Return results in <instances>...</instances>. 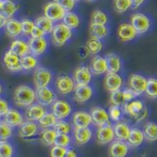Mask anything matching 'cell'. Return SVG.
I'll list each match as a JSON object with an SVG mask.
<instances>
[{
  "mask_svg": "<svg viewBox=\"0 0 157 157\" xmlns=\"http://www.w3.org/2000/svg\"><path fill=\"white\" fill-rule=\"evenodd\" d=\"M13 101L18 107L27 109L37 101L36 90L29 85H19L14 90Z\"/></svg>",
  "mask_w": 157,
  "mask_h": 157,
  "instance_id": "6da1fadb",
  "label": "cell"
},
{
  "mask_svg": "<svg viewBox=\"0 0 157 157\" xmlns=\"http://www.w3.org/2000/svg\"><path fill=\"white\" fill-rule=\"evenodd\" d=\"M122 111L125 114L129 115L136 122H141L148 117V108L141 100H133L129 102H125L122 105Z\"/></svg>",
  "mask_w": 157,
  "mask_h": 157,
  "instance_id": "7a4b0ae2",
  "label": "cell"
},
{
  "mask_svg": "<svg viewBox=\"0 0 157 157\" xmlns=\"http://www.w3.org/2000/svg\"><path fill=\"white\" fill-rule=\"evenodd\" d=\"M51 34L52 43L57 47H62L66 44L67 41L73 36L72 29L65 26L64 23H58L54 25Z\"/></svg>",
  "mask_w": 157,
  "mask_h": 157,
  "instance_id": "3957f363",
  "label": "cell"
},
{
  "mask_svg": "<svg viewBox=\"0 0 157 157\" xmlns=\"http://www.w3.org/2000/svg\"><path fill=\"white\" fill-rule=\"evenodd\" d=\"M66 11L54 1L48 2L43 7V16L48 17L52 22L63 20Z\"/></svg>",
  "mask_w": 157,
  "mask_h": 157,
  "instance_id": "277c9868",
  "label": "cell"
},
{
  "mask_svg": "<svg viewBox=\"0 0 157 157\" xmlns=\"http://www.w3.org/2000/svg\"><path fill=\"white\" fill-rule=\"evenodd\" d=\"M55 90L57 93L60 95H68L74 92L76 88V83L73 79V77L69 75H59L55 78Z\"/></svg>",
  "mask_w": 157,
  "mask_h": 157,
  "instance_id": "5b68a950",
  "label": "cell"
},
{
  "mask_svg": "<svg viewBox=\"0 0 157 157\" xmlns=\"http://www.w3.org/2000/svg\"><path fill=\"white\" fill-rule=\"evenodd\" d=\"M72 105L65 100L57 99L51 106V112L57 120H65L72 114Z\"/></svg>",
  "mask_w": 157,
  "mask_h": 157,
  "instance_id": "8992f818",
  "label": "cell"
},
{
  "mask_svg": "<svg viewBox=\"0 0 157 157\" xmlns=\"http://www.w3.org/2000/svg\"><path fill=\"white\" fill-rule=\"evenodd\" d=\"M52 73L44 67H38L33 72V83L36 89L49 87L52 81Z\"/></svg>",
  "mask_w": 157,
  "mask_h": 157,
  "instance_id": "52a82bcc",
  "label": "cell"
},
{
  "mask_svg": "<svg viewBox=\"0 0 157 157\" xmlns=\"http://www.w3.org/2000/svg\"><path fill=\"white\" fill-rule=\"evenodd\" d=\"M130 25L136 30L137 34H144L151 28V20L143 13H135L130 17Z\"/></svg>",
  "mask_w": 157,
  "mask_h": 157,
  "instance_id": "ba28073f",
  "label": "cell"
},
{
  "mask_svg": "<svg viewBox=\"0 0 157 157\" xmlns=\"http://www.w3.org/2000/svg\"><path fill=\"white\" fill-rule=\"evenodd\" d=\"M96 140L97 144L101 145L110 144L113 141H115V133H114L113 126L109 123L97 127L96 131Z\"/></svg>",
  "mask_w": 157,
  "mask_h": 157,
  "instance_id": "9c48e42d",
  "label": "cell"
},
{
  "mask_svg": "<svg viewBox=\"0 0 157 157\" xmlns=\"http://www.w3.org/2000/svg\"><path fill=\"white\" fill-rule=\"evenodd\" d=\"M147 79L141 74H130L128 78V88L134 91L137 96H140L145 92L147 86Z\"/></svg>",
  "mask_w": 157,
  "mask_h": 157,
  "instance_id": "30bf717a",
  "label": "cell"
},
{
  "mask_svg": "<svg viewBox=\"0 0 157 157\" xmlns=\"http://www.w3.org/2000/svg\"><path fill=\"white\" fill-rule=\"evenodd\" d=\"M56 100L57 95L55 91L50 87L36 89V101L42 106H52Z\"/></svg>",
  "mask_w": 157,
  "mask_h": 157,
  "instance_id": "8fae6325",
  "label": "cell"
},
{
  "mask_svg": "<svg viewBox=\"0 0 157 157\" xmlns=\"http://www.w3.org/2000/svg\"><path fill=\"white\" fill-rule=\"evenodd\" d=\"M92 72L87 66H79L73 73V79L76 83V86H85L89 85L92 80Z\"/></svg>",
  "mask_w": 157,
  "mask_h": 157,
  "instance_id": "7c38bea8",
  "label": "cell"
},
{
  "mask_svg": "<svg viewBox=\"0 0 157 157\" xmlns=\"http://www.w3.org/2000/svg\"><path fill=\"white\" fill-rule=\"evenodd\" d=\"M39 125L38 123L31 121H25L18 130L19 135L24 140H30L34 138L39 133Z\"/></svg>",
  "mask_w": 157,
  "mask_h": 157,
  "instance_id": "4fadbf2b",
  "label": "cell"
},
{
  "mask_svg": "<svg viewBox=\"0 0 157 157\" xmlns=\"http://www.w3.org/2000/svg\"><path fill=\"white\" fill-rule=\"evenodd\" d=\"M92 118V124L97 127H100L110 123V118L109 113L101 107H93L89 112Z\"/></svg>",
  "mask_w": 157,
  "mask_h": 157,
  "instance_id": "5bb4252c",
  "label": "cell"
},
{
  "mask_svg": "<svg viewBox=\"0 0 157 157\" xmlns=\"http://www.w3.org/2000/svg\"><path fill=\"white\" fill-rule=\"evenodd\" d=\"M104 86L105 89L111 92L120 90L123 86V78L118 73H106L104 78Z\"/></svg>",
  "mask_w": 157,
  "mask_h": 157,
  "instance_id": "9a60e30c",
  "label": "cell"
},
{
  "mask_svg": "<svg viewBox=\"0 0 157 157\" xmlns=\"http://www.w3.org/2000/svg\"><path fill=\"white\" fill-rule=\"evenodd\" d=\"M3 63L5 67L12 72H19L22 71L20 64V58L15 55L10 50H7L3 57Z\"/></svg>",
  "mask_w": 157,
  "mask_h": 157,
  "instance_id": "2e32d148",
  "label": "cell"
},
{
  "mask_svg": "<svg viewBox=\"0 0 157 157\" xmlns=\"http://www.w3.org/2000/svg\"><path fill=\"white\" fill-rule=\"evenodd\" d=\"M2 121L9 125L10 127L14 128H19L24 121L25 118L23 114L17 109H10L7 113L3 117Z\"/></svg>",
  "mask_w": 157,
  "mask_h": 157,
  "instance_id": "e0dca14e",
  "label": "cell"
},
{
  "mask_svg": "<svg viewBox=\"0 0 157 157\" xmlns=\"http://www.w3.org/2000/svg\"><path fill=\"white\" fill-rule=\"evenodd\" d=\"M46 113L47 111L44 106H42L38 102H35L26 109L25 118H26V121L38 122Z\"/></svg>",
  "mask_w": 157,
  "mask_h": 157,
  "instance_id": "ac0fdd59",
  "label": "cell"
},
{
  "mask_svg": "<svg viewBox=\"0 0 157 157\" xmlns=\"http://www.w3.org/2000/svg\"><path fill=\"white\" fill-rule=\"evenodd\" d=\"M89 69L94 75H103L108 73V64L106 59L101 56L96 55L90 61Z\"/></svg>",
  "mask_w": 157,
  "mask_h": 157,
  "instance_id": "d6986e66",
  "label": "cell"
},
{
  "mask_svg": "<svg viewBox=\"0 0 157 157\" xmlns=\"http://www.w3.org/2000/svg\"><path fill=\"white\" fill-rule=\"evenodd\" d=\"M29 48H30V54L39 57L42 55L48 48V41L45 38L41 39H31L28 41Z\"/></svg>",
  "mask_w": 157,
  "mask_h": 157,
  "instance_id": "ffe728a7",
  "label": "cell"
},
{
  "mask_svg": "<svg viewBox=\"0 0 157 157\" xmlns=\"http://www.w3.org/2000/svg\"><path fill=\"white\" fill-rule=\"evenodd\" d=\"M129 145L126 142L115 140L109 147V157H126L129 154Z\"/></svg>",
  "mask_w": 157,
  "mask_h": 157,
  "instance_id": "44dd1931",
  "label": "cell"
},
{
  "mask_svg": "<svg viewBox=\"0 0 157 157\" xmlns=\"http://www.w3.org/2000/svg\"><path fill=\"white\" fill-rule=\"evenodd\" d=\"M72 124L74 128H87L92 124V118L89 113L77 111L72 116Z\"/></svg>",
  "mask_w": 157,
  "mask_h": 157,
  "instance_id": "7402d4cb",
  "label": "cell"
},
{
  "mask_svg": "<svg viewBox=\"0 0 157 157\" xmlns=\"http://www.w3.org/2000/svg\"><path fill=\"white\" fill-rule=\"evenodd\" d=\"M74 99L78 103H85L88 101L94 94V90L90 85L76 86L74 90Z\"/></svg>",
  "mask_w": 157,
  "mask_h": 157,
  "instance_id": "603a6c76",
  "label": "cell"
},
{
  "mask_svg": "<svg viewBox=\"0 0 157 157\" xmlns=\"http://www.w3.org/2000/svg\"><path fill=\"white\" fill-rule=\"evenodd\" d=\"M74 141L77 145H85L89 143L93 137V132L89 127L87 128H74Z\"/></svg>",
  "mask_w": 157,
  "mask_h": 157,
  "instance_id": "cb8c5ba5",
  "label": "cell"
},
{
  "mask_svg": "<svg viewBox=\"0 0 157 157\" xmlns=\"http://www.w3.org/2000/svg\"><path fill=\"white\" fill-rule=\"evenodd\" d=\"M137 32L130 25V23H121L118 26V36L121 42L131 41L137 37Z\"/></svg>",
  "mask_w": 157,
  "mask_h": 157,
  "instance_id": "d4e9b609",
  "label": "cell"
},
{
  "mask_svg": "<svg viewBox=\"0 0 157 157\" xmlns=\"http://www.w3.org/2000/svg\"><path fill=\"white\" fill-rule=\"evenodd\" d=\"M9 50L19 58H22V57L30 54L29 44H28V42L24 41L23 39L13 40L10 44Z\"/></svg>",
  "mask_w": 157,
  "mask_h": 157,
  "instance_id": "484cf974",
  "label": "cell"
},
{
  "mask_svg": "<svg viewBox=\"0 0 157 157\" xmlns=\"http://www.w3.org/2000/svg\"><path fill=\"white\" fill-rule=\"evenodd\" d=\"M107 64H108V72L118 73L122 68V61L118 54L110 52L105 56Z\"/></svg>",
  "mask_w": 157,
  "mask_h": 157,
  "instance_id": "4316f807",
  "label": "cell"
},
{
  "mask_svg": "<svg viewBox=\"0 0 157 157\" xmlns=\"http://www.w3.org/2000/svg\"><path fill=\"white\" fill-rule=\"evenodd\" d=\"M130 125L125 122V121H117L114 125H113V130H114V133H115V139L118 141H123V142H127L130 132Z\"/></svg>",
  "mask_w": 157,
  "mask_h": 157,
  "instance_id": "83f0119b",
  "label": "cell"
},
{
  "mask_svg": "<svg viewBox=\"0 0 157 157\" xmlns=\"http://www.w3.org/2000/svg\"><path fill=\"white\" fill-rule=\"evenodd\" d=\"M144 141H145V137H144L143 130L134 127L130 129V132L126 143L128 144L129 146L135 148V147H139L140 145H142Z\"/></svg>",
  "mask_w": 157,
  "mask_h": 157,
  "instance_id": "f1b7e54d",
  "label": "cell"
},
{
  "mask_svg": "<svg viewBox=\"0 0 157 157\" xmlns=\"http://www.w3.org/2000/svg\"><path fill=\"white\" fill-rule=\"evenodd\" d=\"M5 30L8 37L17 38L21 34V21L15 18H8L5 24Z\"/></svg>",
  "mask_w": 157,
  "mask_h": 157,
  "instance_id": "f546056e",
  "label": "cell"
},
{
  "mask_svg": "<svg viewBox=\"0 0 157 157\" xmlns=\"http://www.w3.org/2000/svg\"><path fill=\"white\" fill-rule=\"evenodd\" d=\"M57 132L53 128L50 129H42L39 132V140L46 146H53L57 138Z\"/></svg>",
  "mask_w": 157,
  "mask_h": 157,
  "instance_id": "4dcf8cb0",
  "label": "cell"
},
{
  "mask_svg": "<svg viewBox=\"0 0 157 157\" xmlns=\"http://www.w3.org/2000/svg\"><path fill=\"white\" fill-rule=\"evenodd\" d=\"M20 64H21L22 71H35L38 68L39 61H38L37 57H35L31 54H28V55L20 58Z\"/></svg>",
  "mask_w": 157,
  "mask_h": 157,
  "instance_id": "1f68e13d",
  "label": "cell"
},
{
  "mask_svg": "<svg viewBox=\"0 0 157 157\" xmlns=\"http://www.w3.org/2000/svg\"><path fill=\"white\" fill-rule=\"evenodd\" d=\"M143 132L145 137V140L148 142H156L157 141V123L149 121L143 125Z\"/></svg>",
  "mask_w": 157,
  "mask_h": 157,
  "instance_id": "d6a6232c",
  "label": "cell"
},
{
  "mask_svg": "<svg viewBox=\"0 0 157 157\" xmlns=\"http://www.w3.org/2000/svg\"><path fill=\"white\" fill-rule=\"evenodd\" d=\"M89 33L91 38L97 39H104L108 33L109 29L106 25H98V24H90L89 28Z\"/></svg>",
  "mask_w": 157,
  "mask_h": 157,
  "instance_id": "836d02e7",
  "label": "cell"
},
{
  "mask_svg": "<svg viewBox=\"0 0 157 157\" xmlns=\"http://www.w3.org/2000/svg\"><path fill=\"white\" fill-rule=\"evenodd\" d=\"M19 6L15 4L12 0H6L1 6H0V14L4 16L6 19L12 18L14 14L17 12Z\"/></svg>",
  "mask_w": 157,
  "mask_h": 157,
  "instance_id": "e575fe53",
  "label": "cell"
},
{
  "mask_svg": "<svg viewBox=\"0 0 157 157\" xmlns=\"http://www.w3.org/2000/svg\"><path fill=\"white\" fill-rule=\"evenodd\" d=\"M34 23L41 30L44 31L45 34H51L54 27L53 22L50 20L48 17H46L45 16H40L39 17H37Z\"/></svg>",
  "mask_w": 157,
  "mask_h": 157,
  "instance_id": "d590c367",
  "label": "cell"
},
{
  "mask_svg": "<svg viewBox=\"0 0 157 157\" xmlns=\"http://www.w3.org/2000/svg\"><path fill=\"white\" fill-rule=\"evenodd\" d=\"M57 121H58L57 118L53 115V113L52 112H50V113L47 112L38 121V125L41 129H50V128L54 127Z\"/></svg>",
  "mask_w": 157,
  "mask_h": 157,
  "instance_id": "8d00e7d4",
  "label": "cell"
},
{
  "mask_svg": "<svg viewBox=\"0 0 157 157\" xmlns=\"http://www.w3.org/2000/svg\"><path fill=\"white\" fill-rule=\"evenodd\" d=\"M85 47L87 48V50L89 51V54L91 55H97L99 52L102 51L103 49V42L101 41V39H94V38H90L87 40Z\"/></svg>",
  "mask_w": 157,
  "mask_h": 157,
  "instance_id": "74e56055",
  "label": "cell"
},
{
  "mask_svg": "<svg viewBox=\"0 0 157 157\" xmlns=\"http://www.w3.org/2000/svg\"><path fill=\"white\" fill-rule=\"evenodd\" d=\"M63 23L67 26L68 28H70L71 29H76L78 28L79 24H80V19L79 17L74 12H66L65 16L63 18Z\"/></svg>",
  "mask_w": 157,
  "mask_h": 157,
  "instance_id": "f35d334b",
  "label": "cell"
},
{
  "mask_svg": "<svg viewBox=\"0 0 157 157\" xmlns=\"http://www.w3.org/2000/svg\"><path fill=\"white\" fill-rule=\"evenodd\" d=\"M53 129L57 134H70L73 131L72 124L65 120H58Z\"/></svg>",
  "mask_w": 157,
  "mask_h": 157,
  "instance_id": "ab89813d",
  "label": "cell"
},
{
  "mask_svg": "<svg viewBox=\"0 0 157 157\" xmlns=\"http://www.w3.org/2000/svg\"><path fill=\"white\" fill-rule=\"evenodd\" d=\"M146 96L152 100L157 99V78H149L147 79V86L145 92Z\"/></svg>",
  "mask_w": 157,
  "mask_h": 157,
  "instance_id": "60d3db41",
  "label": "cell"
},
{
  "mask_svg": "<svg viewBox=\"0 0 157 157\" xmlns=\"http://www.w3.org/2000/svg\"><path fill=\"white\" fill-rule=\"evenodd\" d=\"M15 149L8 141H0V157H14Z\"/></svg>",
  "mask_w": 157,
  "mask_h": 157,
  "instance_id": "b9f144b4",
  "label": "cell"
},
{
  "mask_svg": "<svg viewBox=\"0 0 157 157\" xmlns=\"http://www.w3.org/2000/svg\"><path fill=\"white\" fill-rule=\"evenodd\" d=\"M91 23L98 24V25H107L108 23V16L105 12L101 10H95L91 15Z\"/></svg>",
  "mask_w": 157,
  "mask_h": 157,
  "instance_id": "7bdbcfd3",
  "label": "cell"
},
{
  "mask_svg": "<svg viewBox=\"0 0 157 157\" xmlns=\"http://www.w3.org/2000/svg\"><path fill=\"white\" fill-rule=\"evenodd\" d=\"M113 7L118 14L125 13L131 7L130 0H113Z\"/></svg>",
  "mask_w": 157,
  "mask_h": 157,
  "instance_id": "ee69618b",
  "label": "cell"
},
{
  "mask_svg": "<svg viewBox=\"0 0 157 157\" xmlns=\"http://www.w3.org/2000/svg\"><path fill=\"white\" fill-rule=\"evenodd\" d=\"M13 135V128L5 123L0 122V141H8Z\"/></svg>",
  "mask_w": 157,
  "mask_h": 157,
  "instance_id": "f6af8a7d",
  "label": "cell"
},
{
  "mask_svg": "<svg viewBox=\"0 0 157 157\" xmlns=\"http://www.w3.org/2000/svg\"><path fill=\"white\" fill-rule=\"evenodd\" d=\"M109 102H110L111 105L122 107V105L125 103V100H124L123 93H122L121 90L110 93V95H109Z\"/></svg>",
  "mask_w": 157,
  "mask_h": 157,
  "instance_id": "bcb514c9",
  "label": "cell"
},
{
  "mask_svg": "<svg viewBox=\"0 0 157 157\" xmlns=\"http://www.w3.org/2000/svg\"><path fill=\"white\" fill-rule=\"evenodd\" d=\"M72 143V137L70 134H58L54 145L61 146L64 148H69Z\"/></svg>",
  "mask_w": 157,
  "mask_h": 157,
  "instance_id": "7dc6e473",
  "label": "cell"
},
{
  "mask_svg": "<svg viewBox=\"0 0 157 157\" xmlns=\"http://www.w3.org/2000/svg\"><path fill=\"white\" fill-rule=\"evenodd\" d=\"M122 108L119 107V106H114V105H111L109 107V115L110 118V121H120V118L122 116Z\"/></svg>",
  "mask_w": 157,
  "mask_h": 157,
  "instance_id": "c3c4849f",
  "label": "cell"
},
{
  "mask_svg": "<svg viewBox=\"0 0 157 157\" xmlns=\"http://www.w3.org/2000/svg\"><path fill=\"white\" fill-rule=\"evenodd\" d=\"M34 27H35V23L33 21L25 18L21 21V33L25 36L31 35Z\"/></svg>",
  "mask_w": 157,
  "mask_h": 157,
  "instance_id": "681fc988",
  "label": "cell"
},
{
  "mask_svg": "<svg viewBox=\"0 0 157 157\" xmlns=\"http://www.w3.org/2000/svg\"><path fill=\"white\" fill-rule=\"evenodd\" d=\"M68 148H64L61 146L53 145L50 150V157H64Z\"/></svg>",
  "mask_w": 157,
  "mask_h": 157,
  "instance_id": "f907efd6",
  "label": "cell"
},
{
  "mask_svg": "<svg viewBox=\"0 0 157 157\" xmlns=\"http://www.w3.org/2000/svg\"><path fill=\"white\" fill-rule=\"evenodd\" d=\"M58 5H60L66 12L71 11L76 6V0H53Z\"/></svg>",
  "mask_w": 157,
  "mask_h": 157,
  "instance_id": "816d5d0a",
  "label": "cell"
},
{
  "mask_svg": "<svg viewBox=\"0 0 157 157\" xmlns=\"http://www.w3.org/2000/svg\"><path fill=\"white\" fill-rule=\"evenodd\" d=\"M9 110H10L9 103L5 99L0 97V117H4Z\"/></svg>",
  "mask_w": 157,
  "mask_h": 157,
  "instance_id": "f5cc1de1",
  "label": "cell"
},
{
  "mask_svg": "<svg viewBox=\"0 0 157 157\" xmlns=\"http://www.w3.org/2000/svg\"><path fill=\"white\" fill-rule=\"evenodd\" d=\"M122 93H123V97H124V100H125V102H129V101H131L133 100L136 99V94L134 93L133 90H131L130 89L127 88L125 90H122Z\"/></svg>",
  "mask_w": 157,
  "mask_h": 157,
  "instance_id": "db71d44e",
  "label": "cell"
},
{
  "mask_svg": "<svg viewBox=\"0 0 157 157\" xmlns=\"http://www.w3.org/2000/svg\"><path fill=\"white\" fill-rule=\"evenodd\" d=\"M45 35L46 34L44 33V31L41 30L39 27H37L36 25H35V27L33 28V29H32V31L31 33V37L32 39H41V38H44Z\"/></svg>",
  "mask_w": 157,
  "mask_h": 157,
  "instance_id": "11a10c76",
  "label": "cell"
},
{
  "mask_svg": "<svg viewBox=\"0 0 157 157\" xmlns=\"http://www.w3.org/2000/svg\"><path fill=\"white\" fill-rule=\"evenodd\" d=\"M78 55L79 57L81 58V59H85L86 57H88L90 54H89V51L87 50V48H86V47L85 46V47H80L78 48Z\"/></svg>",
  "mask_w": 157,
  "mask_h": 157,
  "instance_id": "9f6ffc18",
  "label": "cell"
},
{
  "mask_svg": "<svg viewBox=\"0 0 157 157\" xmlns=\"http://www.w3.org/2000/svg\"><path fill=\"white\" fill-rule=\"evenodd\" d=\"M64 157H78V155L74 148H68Z\"/></svg>",
  "mask_w": 157,
  "mask_h": 157,
  "instance_id": "6f0895ef",
  "label": "cell"
},
{
  "mask_svg": "<svg viewBox=\"0 0 157 157\" xmlns=\"http://www.w3.org/2000/svg\"><path fill=\"white\" fill-rule=\"evenodd\" d=\"M130 1H131V7L137 9L144 3L145 0H130Z\"/></svg>",
  "mask_w": 157,
  "mask_h": 157,
  "instance_id": "680465c9",
  "label": "cell"
},
{
  "mask_svg": "<svg viewBox=\"0 0 157 157\" xmlns=\"http://www.w3.org/2000/svg\"><path fill=\"white\" fill-rule=\"evenodd\" d=\"M6 20H7V19H6L4 16H2V15L0 14V29H1L2 27H5V24H6Z\"/></svg>",
  "mask_w": 157,
  "mask_h": 157,
  "instance_id": "91938a15",
  "label": "cell"
},
{
  "mask_svg": "<svg viewBox=\"0 0 157 157\" xmlns=\"http://www.w3.org/2000/svg\"><path fill=\"white\" fill-rule=\"evenodd\" d=\"M2 92H3V88H2V85L0 84V96H1V94H2Z\"/></svg>",
  "mask_w": 157,
  "mask_h": 157,
  "instance_id": "94428289",
  "label": "cell"
},
{
  "mask_svg": "<svg viewBox=\"0 0 157 157\" xmlns=\"http://www.w3.org/2000/svg\"><path fill=\"white\" fill-rule=\"evenodd\" d=\"M86 1H88V2H94V1H97V0H86Z\"/></svg>",
  "mask_w": 157,
  "mask_h": 157,
  "instance_id": "6125c7cd",
  "label": "cell"
},
{
  "mask_svg": "<svg viewBox=\"0 0 157 157\" xmlns=\"http://www.w3.org/2000/svg\"><path fill=\"white\" fill-rule=\"evenodd\" d=\"M76 1H81V0H76Z\"/></svg>",
  "mask_w": 157,
  "mask_h": 157,
  "instance_id": "be15d7a7",
  "label": "cell"
},
{
  "mask_svg": "<svg viewBox=\"0 0 157 157\" xmlns=\"http://www.w3.org/2000/svg\"><path fill=\"white\" fill-rule=\"evenodd\" d=\"M1 121H1V117H0V122H1Z\"/></svg>",
  "mask_w": 157,
  "mask_h": 157,
  "instance_id": "e7e4bbea",
  "label": "cell"
}]
</instances>
